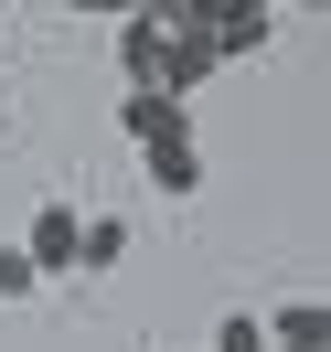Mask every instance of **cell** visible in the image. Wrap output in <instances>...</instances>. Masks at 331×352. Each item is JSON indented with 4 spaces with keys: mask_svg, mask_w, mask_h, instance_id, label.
Here are the masks:
<instances>
[{
    "mask_svg": "<svg viewBox=\"0 0 331 352\" xmlns=\"http://www.w3.org/2000/svg\"><path fill=\"white\" fill-rule=\"evenodd\" d=\"M139 171H150V192H171V203H193V192H203V139H193V129H171V139H150V150H139Z\"/></svg>",
    "mask_w": 331,
    "mask_h": 352,
    "instance_id": "cell-1",
    "label": "cell"
},
{
    "mask_svg": "<svg viewBox=\"0 0 331 352\" xmlns=\"http://www.w3.org/2000/svg\"><path fill=\"white\" fill-rule=\"evenodd\" d=\"M75 224H86V203H65V192H54L43 214L22 224V256L43 267V278H54V267H75Z\"/></svg>",
    "mask_w": 331,
    "mask_h": 352,
    "instance_id": "cell-2",
    "label": "cell"
},
{
    "mask_svg": "<svg viewBox=\"0 0 331 352\" xmlns=\"http://www.w3.org/2000/svg\"><path fill=\"white\" fill-rule=\"evenodd\" d=\"M118 129L150 150V139H171V129H193V96H171V86H129V107H118Z\"/></svg>",
    "mask_w": 331,
    "mask_h": 352,
    "instance_id": "cell-3",
    "label": "cell"
},
{
    "mask_svg": "<svg viewBox=\"0 0 331 352\" xmlns=\"http://www.w3.org/2000/svg\"><path fill=\"white\" fill-rule=\"evenodd\" d=\"M267 32H278V0H235V11L214 22V54L224 65H235V54H267Z\"/></svg>",
    "mask_w": 331,
    "mask_h": 352,
    "instance_id": "cell-4",
    "label": "cell"
},
{
    "mask_svg": "<svg viewBox=\"0 0 331 352\" xmlns=\"http://www.w3.org/2000/svg\"><path fill=\"white\" fill-rule=\"evenodd\" d=\"M214 65H224V54H214V32H171V43H160V86H171V96H193Z\"/></svg>",
    "mask_w": 331,
    "mask_h": 352,
    "instance_id": "cell-5",
    "label": "cell"
},
{
    "mask_svg": "<svg viewBox=\"0 0 331 352\" xmlns=\"http://www.w3.org/2000/svg\"><path fill=\"white\" fill-rule=\"evenodd\" d=\"M160 43H171V32H160L150 11H129V22H118V65H129V86H160Z\"/></svg>",
    "mask_w": 331,
    "mask_h": 352,
    "instance_id": "cell-6",
    "label": "cell"
},
{
    "mask_svg": "<svg viewBox=\"0 0 331 352\" xmlns=\"http://www.w3.org/2000/svg\"><path fill=\"white\" fill-rule=\"evenodd\" d=\"M118 256H129V214H86L75 224V267H86V278H107Z\"/></svg>",
    "mask_w": 331,
    "mask_h": 352,
    "instance_id": "cell-7",
    "label": "cell"
},
{
    "mask_svg": "<svg viewBox=\"0 0 331 352\" xmlns=\"http://www.w3.org/2000/svg\"><path fill=\"white\" fill-rule=\"evenodd\" d=\"M267 342H331L321 299H278V320H267Z\"/></svg>",
    "mask_w": 331,
    "mask_h": 352,
    "instance_id": "cell-8",
    "label": "cell"
},
{
    "mask_svg": "<svg viewBox=\"0 0 331 352\" xmlns=\"http://www.w3.org/2000/svg\"><path fill=\"white\" fill-rule=\"evenodd\" d=\"M32 288H43V267L22 256V235H0V299H32Z\"/></svg>",
    "mask_w": 331,
    "mask_h": 352,
    "instance_id": "cell-9",
    "label": "cell"
},
{
    "mask_svg": "<svg viewBox=\"0 0 331 352\" xmlns=\"http://www.w3.org/2000/svg\"><path fill=\"white\" fill-rule=\"evenodd\" d=\"M214 352H267V320H257V309H224V320H214Z\"/></svg>",
    "mask_w": 331,
    "mask_h": 352,
    "instance_id": "cell-10",
    "label": "cell"
},
{
    "mask_svg": "<svg viewBox=\"0 0 331 352\" xmlns=\"http://www.w3.org/2000/svg\"><path fill=\"white\" fill-rule=\"evenodd\" d=\"M75 11H86V22H129L139 0H75Z\"/></svg>",
    "mask_w": 331,
    "mask_h": 352,
    "instance_id": "cell-11",
    "label": "cell"
},
{
    "mask_svg": "<svg viewBox=\"0 0 331 352\" xmlns=\"http://www.w3.org/2000/svg\"><path fill=\"white\" fill-rule=\"evenodd\" d=\"M278 11H321V0H278Z\"/></svg>",
    "mask_w": 331,
    "mask_h": 352,
    "instance_id": "cell-12",
    "label": "cell"
}]
</instances>
